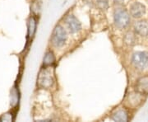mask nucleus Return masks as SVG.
Returning a JSON list of instances; mask_svg holds the SVG:
<instances>
[{"instance_id": "f257e3e1", "label": "nucleus", "mask_w": 148, "mask_h": 122, "mask_svg": "<svg viewBox=\"0 0 148 122\" xmlns=\"http://www.w3.org/2000/svg\"><path fill=\"white\" fill-rule=\"evenodd\" d=\"M53 74L50 69H44L38 77V85L42 88H49L53 84Z\"/></svg>"}, {"instance_id": "f03ea898", "label": "nucleus", "mask_w": 148, "mask_h": 122, "mask_svg": "<svg viewBox=\"0 0 148 122\" xmlns=\"http://www.w3.org/2000/svg\"><path fill=\"white\" fill-rule=\"evenodd\" d=\"M68 39V35L64 27L62 26H57L55 27L52 35V44L55 47L61 48L64 45Z\"/></svg>"}, {"instance_id": "7ed1b4c3", "label": "nucleus", "mask_w": 148, "mask_h": 122, "mask_svg": "<svg viewBox=\"0 0 148 122\" xmlns=\"http://www.w3.org/2000/svg\"><path fill=\"white\" fill-rule=\"evenodd\" d=\"M114 23L119 28H125L130 22V17L127 11L123 9H117L114 12Z\"/></svg>"}, {"instance_id": "20e7f679", "label": "nucleus", "mask_w": 148, "mask_h": 122, "mask_svg": "<svg viewBox=\"0 0 148 122\" xmlns=\"http://www.w3.org/2000/svg\"><path fill=\"white\" fill-rule=\"evenodd\" d=\"M132 62L133 65L140 70L148 67V54L146 52H137L132 55Z\"/></svg>"}, {"instance_id": "39448f33", "label": "nucleus", "mask_w": 148, "mask_h": 122, "mask_svg": "<svg viewBox=\"0 0 148 122\" xmlns=\"http://www.w3.org/2000/svg\"><path fill=\"white\" fill-rule=\"evenodd\" d=\"M64 24L70 33H77L82 29L81 22L74 15H68L64 18Z\"/></svg>"}, {"instance_id": "423d86ee", "label": "nucleus", "mask_w": 148, "mask_h": 122, "mask_svg": "<svg viewBox=\"0 0 148 122\" xmlns=\"http://www.w3.org/2000/svg\"><path fill=\"white\" fill-rule=\"evenodd\" d=\"M146 9H145V7L140 3H133L130 6V13L133 17H136V18H139L143 16V14L145 13Z\"/></svg>"}, {"instance_id": "0eeeda50", "label": "nucleus", "mask_w": 148, "mask_h": 122, "mask_svg": "<svg viewBox=\"0 0 148 122\" xmlns=\"http://www.w3.org/2000/svg\"><path fill=\"white\" fill-rule=\"evenodd\" d=\"M143 101V96L142 94L138 92H132L130 95L128 96L127 98V103L128 105L131 106H138Z\"/></svg>"}, {"instance_id": "6e6552de", "label": "nucleus", "mask_w": 148, "mask_h": 122, "mask_svg": "<svg viewBox=\"0 0 148 122\" xmlns=\"http://www.w3.org/2000/svg\"><path fill=\"white\" fill-rule=\"evenodd\" d=\"M135 31L141 36L148 35V22L146 21H139L135 25Z\"/></svg>"}, {"instance_id": "1a4fd4ad", "label": "nucleus", "mask_w": 148, "mask_h": 122, "mask_svg": "<svg viewBox=\"0 0 148 122\" xmlns=\"http://www.w3.org/2000/svg\"><path fill=\"white\" fill-rule=\"evenodd\" d=\"M138 91L141 93L147 92H148V78L147 77H143L142 79L138 80V84H137Z\"/></svg>"}, {"instance_id": "9d476101", "label": "nucleus", "mask_w": 148, "mask_h": 122, "mask_svg": "<svg viewBox=\"0 0 148 122\" xmlns=\"http://www.w3.org/2000/svg\"><path fill=\"white\" fill-rule=\"evenodd\" d=\"M112 119L116 121H127V114L124 110H118L112 115Z\"/></svg>"}, {"instance_id": "9b49d317", "label": "nucleus", "mask_w": 148, "mask_h": 122, "mask_svg": "<svg viewBox=\"0 0 148 122\" xmlns=\"http://www.w3.org/2000/svg\"><path fill=\"white\" fill-rule=\"evenodd\" d=\"M55 60V58H54V55L51 52V51H49L47 53L45 54V58H44V64L45 66H49V65H51L52 64H53Z\"/></svg>"}, {"instance_id": "f8f14e48", "label": "nucleus", "mask_w": 148, "mask_h": 122, "mask_svg": "<svg viewBox=\"0 0 148 122\" xmlns=\"http://www.w3.org/2000/svg\"><path fill=\"white\" fill-rule=\"evenodd\" d=\"M36 21L32 17L30 19V23H29V35L31 37H33L34 33L36 32Z\"/></svg>"}, {"instance_id": "ddd939ff", "label": "nucleus", "mask_w": 148, "mask_h": 122, "mask_svg": "<svg viewBox=\"0 0 148 122\" xmlns=\"http://www.w3.org/2000/svg\"><path fill=\"white\" fill-rule=\"evenodd\" d=\"M96 5L101 9H106L109 6V0H95Z\"/></svg>"}, {"instance_id": "4468645a", "label": "nucleus", "mask_w": 148, "mask_h": 122, "mask_svg": "<svg viewBox=\"0 0 148 122\" xmlns=\"http://www.w3.org/2000/svg\"><path fill=\"white\" fill-rule=\"evenodd\" d=\"M125 41H126V43L128 44V45H133L134 41H135V37H134V36L132 35V33H128L126 36Z\"/></svg>"}, {"instance_id": "2eb2a0df", "label": "nucleus", "mask_w": 148, "mask_h": 122, "mask_svg": "<svg viewBox=\"0 0 148 122\" xmlns=\"http://www.w3.org/2000/svg\"><path fill=\"white\" fill-rule=\"evenodd\" d=\"M0 121H12V118L10 114H4L3 116L0 118Z\"/></svg>"}, {"instance_id": "dca6fc26", "label": "nucleus", "mask_w": 148, "mask_h": 122, "mask_svg": "<svg viewBox=\"0 0 148 122\" xmlns=\"http://www.w3.org/2000/svg\"><path fill=\"white\" fill-rule=\"evenodd\" d=\"M123 1H124V0H114V2H115L116 3H119V4L122 3H123Z\"/></svg>"}]
</instances>
